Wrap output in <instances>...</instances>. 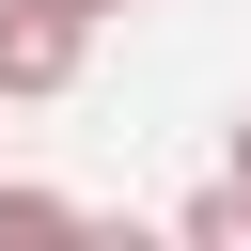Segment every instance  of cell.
<instances>
[{
	"mask_svg": "<svg viewBox=\"0 0 251 251\" xmlns=\"http://www.w3.org/2000/svg\"><path fill=\"white\" fill-rule=\"evenodd\" d=\"M78 63H94V16H78V0H0V94H16V110L78 94Z\"/></svg>",
	"mask_w": 251,
	"mask_h": 251,
	"instance_id": "6da1fadb",
	"label": "cell"
},
{
	"mask_svg": "<svg viewBox=\"0 0 251 251\" xmlns=\"http://www.w3.org/2000/svg\"><path fill=\"white\" fill-rule=\"evenodd\" d=\"M173 235H188V251H251V188H235V173H220V188H188V204H173Z\"/></svg>",
	"mask_w": 251,
	"mask_h": 251,
	"instance_id": "7a4b0ae2",
	"label": "cell"
},
{
	"mask_svg": "<svg viewBox=\"0 0 251 251\" xmlns=\"http://www.w3.org/2000/svg\"><path fill=\"white\" fill-rule=\"evenodd\" d=\"M0 235H78V204L63 188H0Z\"/></svg>",
	"mask_w": 251,
	"mask_h": 251,
	"instance_id": "3957f363",
	"label": "cell"
},
{
	"mask_svg": "<svg viewBox=\"0 0 251 251\" xmlns=\"http://www.w3.org/2000/svg\"><path fill=\"white\" fill-rule=\"evenodd\" d=\"M220 173H235V188H251V110H235V157H220Z\"/></svg>",
	"mask_w": 251,
	"mask_h": 251,
	"instance_id": "277c9868",
	"label": "cell"
},
{
	"mask_svg": "<svg viewBox=\"0 0 251 251\" xmlns=\"http://www.w3.org/2000/svg\"><path fill=\"white\" fill-rule=\"evenodd\" d=\"M78 16H94V31H110V16H141V0H78Z\"/></svg>",
	"mask_w": 251,
	"mask_h": 251,
	"instance_id": "5b68a950",
	"label": "cell"
},
{
	"mask_svg": "<svg viewBox=\"0 0 251 251\" xmlns=\"http://www.w3.org/2000/svg\"><path fill=\"white\" fill-rule=\"evenodd\" d=\"M0 110H16V94H0Z\"/></svg>",
	"mask_w": 251,
	"mask_h": 251,
	"instance_id": "8992f818",
	"label": "cell"
}]
</instances>
